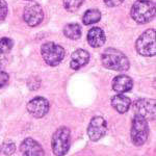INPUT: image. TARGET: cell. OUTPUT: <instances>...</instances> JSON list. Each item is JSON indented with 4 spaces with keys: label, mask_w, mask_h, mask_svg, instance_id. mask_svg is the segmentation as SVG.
Returning a JSON list of instances; mask_svg holds the SVG:
<instances>
[{
    "label": "cell",
    "mask_w": 156,
    "mask_h": 156,
    "mask_svg": "<svg viewBox=\"0 0 156 156\" xmlns=\"http://www.w3.org/2000/svg\"><path fill=\"white\" fill-rule=\"evenodd\" d=\"M133 87V81L129 76L126 75H119L115 77L112 80V89L115 92L119 94H124V93L129 92Z\"/></svg>",
    "instance_id": "7c38bea8"
},
{
    "label": "cell",
    "mask_w": 156,
    "mask_h": 156,
    "mask_svg": "<svg viewBox=\"0 0 156 156\" xmlns=\"http://www.w3.org/2000/svg\"><path fill=\"white\" fill-rule=\"evenodd\" d=\"M100 19H101V12L96 9L87 11L84 12L83 17H82V21L85 25L97 23L98 21H100Z\"/></svg>",
    "instance_id": "e0dca14e"
},
{
    "label": "cell",
    "mask_w": 156,
    "mask_h": 156,
    "mask_svg": "<svg viewBox=\"0 0 156 156\" xmlns=\"http://www.w3.org/2000/svg\"><path fill=\"white\" fill-rule=\"evenodd\" d=\"M112 105L119 114H125L131 105V100L124 95H115L112 98Z\"/></svg>",
    "instance_id": "9a60e30c"
},
{
    "label": "cell",
    "mask_w": 156,
    "mask_h": 156,
    "mask_svg": "<svg viewBox=\"0 0 156 156\" xmlns=\"http://www.w3.org/2000/svg\"><path fill=\"white\" fill-rule=\"evenodd\" d=\"M49 102L43 97H36L27 103V110L34 118L41 119L49 112Z\"/></svg>",
    "instance_id": "9c48e42d"
},
{
    "label": "cell",
    "mask_w": 156,
    "mask_h": 156,
    "mask_svg": "<svg viewBox=\"0 0 156 156\" xmlns=\"http://www.w3.org/2000/svg\"><path fill=\"white\" fill-rule=\"evenodd\" d=\"M9 76L6 72L4 71H0V89L9 83Z\"/></svg>",
    "instance_id": "7402d4cb"
},
{
    "label": "cell",
    "mask_w": 156,
    "mask_h": 156,
    "mask_svg": "<svg viewBox=\"0 0 156 156\" xmlns=\"http://www.w3.org/2000/svg\"><path fill=\"white\" fill-rule=\"evenodd\" d=\"M104 3L109 7H115V6H119L120 4H122V2L124 0H103Z\"/></svg>",
    "instance_id": "603a6c76"
},
{
    "label": "cell",
    "mask_w": 156,
    "mask_h": 156,
    "mask_svg": "<svg viewBox=\"0 0 156 156\" xmlns=\"http://www.w3.org/2000/svg\"><path fill=\"white\" fill-rule=\"evenodd\" d=\"M42 146L31 137L25 138L20 145V156H44Z\"/></svg>",
    "instance_id": "8fae6325"
},
{
    "label": "cell",
    "mask_w": 156,
    "mask_h": 156,
    "mask_svg": "<svg viewBox=\"0 0 156 156\" xmlns=\"http://www.w3.org/2000/svg\"><path fill=\"white\" fill-rule=\"evenodd\" d=\"M0 150H1V148H0Z\"/></svg>",
    "instance_id": "cb8c5ba5"
},
{
    "label": "cell",
    "mask_w": 156,
    "mask_h": 156,
    "mask_svg": "<svg viewBox=\"0 0 156 156\" xmlns=\"http://www.w3.org/2000/svg\"><path fill=\"white\" fill-rule=\"evenodd\" d=\"M107 133V123L102 117H94L87 127V135L93 142L101 140Z\"/></svg>",
    "instance_id": "ba28073f"
},
{
    "label": "cell",
    "mask_w": 156,
    "mask_h": 156,
    "mask_svg": "<svg viewBox=\"0 0 156 156\" xmlns=\"http://www.w3.org/2000/svg\"><path fill=\"white\" fill-rule=\"evenodd\" d=\"M87 42L92 47L98 48L105 43V34L99 27H93L87 32Z\"/></svg>",
    "instance_id": "5bb4252c"
},
{
    "label": "cell",
    "mask_w": 156,
    "mask_h": 156,
    "mask_svg": "<svg viewBox=\"0 0 156 156\" xmlns=\"http://www.w3.org/2000/svg\"><path fill=\"white\" fill-rule=\"evenodd\" d=\"M12 48V41L9 37L0 39V54L9 53Z\"/></svg>",
    "instance_id": "d6986e66"
},
{
    "label": "cell",
    "mask_w": 156,
    "mask_h": 156,
    "mask_svg": "<svg viewBox=\"0 0 156 156\" xmlns=\"http://www.w3.org/2000/svg\"><path fill=\"white\" fill-rule=\"evenodd\" d=\"M41 54L43 59L48 66L55 67L62 62L65 57V49L53 42H48L42 45Z\"/></svg>",
    "instance_id": "5b68a950"
},
{
    "label": "cell",
    "mask_w": 156,
    "mask_h": 156,
    "mask_svg": "<svg viewBox=\"0 0 156 156\" xmlns=\"http://www.w3.org/2000/svg\"><path fill=\"white\" fill-rule=\"evenodd\" d=\"M156 32L154 29H148L136 41V51L143 56H154L156 53Z\"/></svg>",
    "instance_id": "8992f818"
},
{
    "label": "cell",
    "mask_w": 156,
    "mask_h": 156,
    "mask_svg": "<svg viewBox=\"0 0 156 156\" xmlns=\"http://www.w3.org/2000/svg\"><path fill=\"white\" fill-rule=\"evenodd\" d=\"M2 151H3V153L5 155H12L16 152V145H15V143L11 142V140L5 142L3 146H2Z\"/></svg>",
    "instance_id": "ffe728a7"
},
{
    "label": "cell",
    "mask_w": 156,
    "mask_h": 156,
    "mask_svg": "<svg viewBox=\"0 0 156 156\" xmlns=\"http://www.w3.org/2000/svg\"><path fill=\"white\" fill-rule=\"evenodd\" d=\"M102 64L105 68L114 71H127L130 67L127 56L121 51L114 48H108L103 52Z\"/></svg>",
    "instance_id": "6da1fadb"
},
{
    "label": "cell",
    "mask_w": 156,
    "mask_h": 156,
    "mask_svg": "<svg viewBox=\"0 0 156 156\" xmlns=\"http://www.w3.org/2000/svg\"><path fill=\"white\" fill-rule=\"evenodd\" d=\"M7 4L4 0H0V23L3 22L5 20L6 16H7Z\"/></svg>",
    "instance_id": "44dd1931"
},
{
    "label": "cell",
    "mask_w": 156,
    "mask_h": 156,
    "mask_svg": "<svg viewBox=\"0 0 156 156\" xmlns=\"http://www.w3.org/2000/svg\"><path fill=\"white\" fill-rule=\"evenodd\" d=\"M135 115L143 117L146 120H154L156 114V101L154 99H137L133 103Z\"/></svg>",
    "instance_id": "52a82bcc"
},
{
    "label": "cell",
    "mask_w": 156,
    "mask_h": 156,
    "mask_svg": "<svg viewBox=\"0 0 156 156\" xmlns=\"http://www.w3.org/2000/svg\"><path fill=\"white\" fill-rule=\"evenodd\" d=\"M44 18V12L42 7L39 4L31 3L25 6L23 12V19L27 25L34 27L39 25L43 21Z\"/></svg>",
    "instance_id": "30bf717a"
},
{
    "label": "cell",
    "mask_w": 156,
    "mask_h": 156,
    "mask_svg": "<svg viewBox=\"0 0 156 156\" xmlns=\"http://www.w3.org/2000/svg\"><path fill=\"white\" fill-rule=\"evenodd\" d=\"M148 135H149V126H148L147 120L138 115H135L132 120L131 131L130 137L133 145L136 147H140L147 142Z\"/></svg>",
    "instance_id": "277c9868"
},
{
    "label": "cell",
    "mask_w": 156,
    "mask_h": 156,
    "mask_svg": "<svg viewBox=\"0 0 156 156\" xmlns=\"http://www.w3.org/2000/svg\"><path fill=\"white\" fill-rule=\"evenodd\" d=\"M64 34L68 39L78 40L81 37V27L77 23H70L64 28Z\"/></svg>",
    "instance_id": "2e32d148"
},
{
    "label": "cell",
    "mask_w": 156,
    "mask_h": 156,
    "mask_svg": "<svg viewBox=\"0 0 156 156\" xmlns=\"http://www.w3.org/2000/svg\"><path fill=\"white\" fill-rule=\"evenodd\" d=\"M130 15L138 24L148 23L155 16V3L150 0H136L131 7Z\"/></svg>",
    "instance_id": "7a4b0ae2"
},
{
    "label": "cell",
    "mask_w": 156,
    "mask_h": 156,
    "mask_svg": "<svg viewBox=\"0 0 156 156\" xmlns=\"http://www.w3.org/2000/svg\"><path fill=\"white\" fill-rule=\"evenodd\" d=\"M89 60H90V53L87 50L77 49L71 55L70 66H71L73 70H79L80 68L85 66L89 62Z\"/></svg>",
    "instance_id": "4fadbf2b"
},
{
    "label": "cell",
    "mask_w": 156,
    "mask_h": 156,
    "mask_svg": "<svg viewBox=\"0 0 156 156\" xmlns=\"http://www.w3.org/2000/svg\"><path fill=\"white\" fill-rule=\"evenodd\" d=\"M70 134H71L70 129L65 126L59 127L53 133L51 140V147L52 151L56 156H64L68 153L70 145H71Z\"/></svg>",
    "instance_id": "3957f363"
},
{
    "label": "cell",
    "mask_w": 156,
    "mask_h": 156,
    "mask_svg": "<svg viewBox=\"0 0 156 156\" xmlns=\"http://www.w3.org/2000/svg\"><path fill=\"white\" fill-rule=\"evenodd\" d=\"M84 0H64V6L68 12H76L83 4Z\"/></svg>",
    "instance_id": "ac0fdd59"
}]
</instances>
